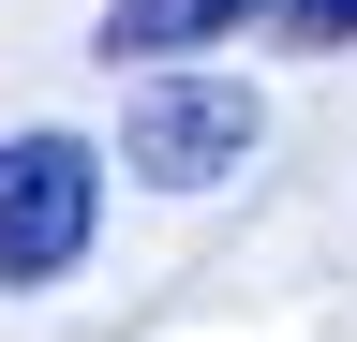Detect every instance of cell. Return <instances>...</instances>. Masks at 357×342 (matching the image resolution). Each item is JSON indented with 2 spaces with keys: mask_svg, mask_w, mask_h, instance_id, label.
<instances>
[{
  "mask_svg": "<svg viewBox=\"0 0 357 342\" xmlns=\"http://www.w3.org/2000/svg\"><path fill=\"white\" fill-rule=\"evenodd\" d=\"M89 238H105V149L60 134V119L0 134V297L75 283V268H89Z\"/></svg>",
  "mask_w": 357,
  "mask_h": 342,
  "instance_id": "obj_1",
  "label": "cell"
},
{
  "mask_svg": "<svg viewBox=\"0 0 357 342\" xmlns=\"http://www.w3.org/2000/svg\"><path fill=\"white\" fill-rule=\"evenodd\" d=\"M268 134V104H253V75H208V60H178V75H134V104H119V164L149 194H208V179H238Z\"/></svg>",
  "mask_w": 357,
  "mask_h": 342,
  "instance_id": "obj_2",
  "label": "cell"
},
{
  "mask_svg": "<svg viewBox=\"0 0 357 342\" xmlns=\"http://www.w3.org/2000/svg\"><path fill=\"white\" fill-rule=\"evenodd\" d=\"M238 30H283V0H105V60L178 75L194 45H238Z\"/></svg>",
  "mask_w": 357,
  "mask_h": 342,
  "instance_id": "obj_3",
  "label": "cell"
},
{
  "mask_svg": "<svg viewBox=\"0 0 357 342\" xmlns=\"http://www.w3.org/2000/svg\"><path fill=\"white\" fill-rule=\"evenodd\" d=\"M283 45H298V60H342V45H357V0H283Z\"/></svg>",
  "mask_w": 357,
  "mask_h": 342,
  "instance_id": "obj_4",
  "label": "cell"
}]
</instances>
